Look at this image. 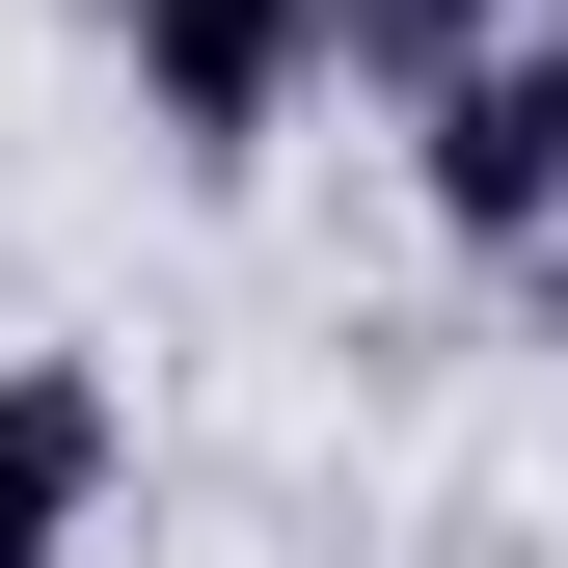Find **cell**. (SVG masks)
<instances>
[{"mask_svg":"<svg viewBox=\"0 0 568 568\" xmlns=\"http://www.w3.org/2000/svg\"><path fill=\"white\" fill-rule=\"evenodd\" d=\"M406 190H434L460 244H568V28H487L406 82Z\"/></svg>","mask_w":568,"mask_h":568,"instance_id":"1","label":"cell"},{"mask_svg":"<svg viewBox=\"0 0 568 568\" xmlns=\"http://www.w3.org/2000/svg\"><path fill=\"white\" fill-rule=\"evenodd\" d=\"M109 28H135V109H163L190 163H244V135L325 82V0H109Z\"/></svg>","mask_w":568,"mask_h":568,"instance_id":"2","label":"cell"},{"mask_svg":"<svg viewBox=\"0 0 568 568\" xmlns=\"http://www.w3.org/2000/svg\"><path fill=\"white\" fill-rule=\"evenodd\" d=\"M109 487H135V379L109 352H0V568H82Z\"/></svg>","mask_w":568,"mask_h":568,"instance_id":"3","label":"cell"},{"mask_svg":"<svg viewBox=\"0 0 568 568\" xmlns=\"http://www.w3.org/2000/svg\"><path fill=\"white\" fill-rule=\"evenodd\" d=\"M515 0H325V54H379V82H434V54H487Z\"/></svg>","mask_w":568,"mask_h":568,"instance_id":"4","label":"cell"},{"mask_svg":"<svg viewBox=\"0 0 568 568\" xmlns=\"http://www.w3.org/2000/svg\"><path fill=\"white\" fill-rule=\"evenodd\" d=\"M515 28H568V0H515Z\"/></svg>","mask_w":568,"mask_h":568,"instance_id":"5","label":"cell"}]
</instances>
